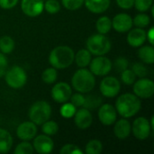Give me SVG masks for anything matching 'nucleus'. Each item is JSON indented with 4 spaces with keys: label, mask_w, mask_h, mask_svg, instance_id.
<instances>
[{
    "label": "nucleus",
    "mask_w": 154,
    "mask_h": 154,
    "mask_svg": "<svg viewBox=\"0 0 154 154\" xmlns=\"http://www.w3.org/2000/svg\"><path fill=\"white\" fill-rule=\"evenodd\" d=\"M116 109L118 115L124 118H131L141 110L142 103L138 97L132 93L119 96L116 101Z\"/></svg>",
    "instance_id": "1"
},
{
    "label": "nucleus",
    "mask_w": 154,
    "mask_h": 154,
    "mask_svg": "<svg viewBox=\"0 0 154 154\" xmlns=\"http://www.w3.org/2000/svg\"><path fill=\"white\" fill-rule=\"evenodd\" d=\"M58 79V72L57 69L53 67L47 68L42 73V79L46 84H53L56 82Z\"/></svg>",
    "instance_id": "27"
},
{
    "label": "nucleus",
    "mask_w": 154,
    "mask_h": 154,
    "mask_svg": "<svg viewBox=\"0 0 154 154\" xmlns=\"http://www.w3.org/2000/svg\"><path fill=\"white\" fill-rule=\"evenodd\" d=\"M87 9L93 14H102L110 6V0H84Z\"/></svg>",
    "instance_id": "20"
},
{
    "label": "nucleus",
    "mask_w": 154,
    "mask_h": 154,
    "mask_svg": "<svg viewBox=\"0 0 154 154\" xmlns=\"http://www.w3.org/2000/svg\"><path fill=\"white\" fill-rule=\"evenodd\" d=\"M134 94L140 99L151 98L154 94V82L146 77L140 78V79L135 80L133 84Z\"/></svg>",
    "instance_id": "9"
},
{
    "label": "nucleus",
    "mask_w": 154,
    "mask_h": 154,
    "mask_svg": "<svg viewBox=\"0 0 154 154\" xmlns=\"http://www.w3.org/2000/svg\"><path fill=\"white\" fill-rule=\"evenodd\" d=\"M133 18L125 13L117 14L112 19V28L120 33L127 32L133 28Z\"/></svg>",
    "instance_id": "14"
},
{
    "label": "nucleus",
    "mask_w": 154,
    "mask_h": 154,
    "mask_svg": "<svg viewBox=\"0 0 154 154\" xmlns=\"http://www.w3.org/2000/svg\"><path fill=\"white\" fill-rule=\"evenodd\" d=\"M73 117L76 126L81 130L89 128L93 122V116L91 112L85 107L77 110Z\"/></svg>",
    "instance_id": "17"
},
{
    "label": "nucleus",
    "mask_w": 154,
    "mask_h": 154,
    "mask_svg": "<svg viewBox=\"0 0 154 154\" xmlns=\"http://www.w3.org/2000/svg\"><path fill=\"white\" fill-rule=\"evenodd\" d=\"M88 66L89 70L93 73L95 77H105L108 75L113 69L112 61L105 55L97 56L96 58L91 60Z\"/></svg>",
    "instance_id": "7"
},
{
    "label": "nucleus",
    "mask_w": 154,
    "mask_h": 154,
    "mask_svg": "<svg viewBox=\"0 0 154 154\" xmlns=\"http://www.w3.org/2000/svg\"><path fill=\"white\" fill-rule=\"evenodd\" d=\"M74 51L66 45L57 46L49 55V62L56 69H65L74 62Z\"/></svg>",
    "instance_id": "2"
},
{
    "label": "nucleus",
    "mask_w": 154,
    "mask_h": 154,
    "mask_svg": "<svg viewBox=\"0 0 154 154\" xmlns=\"http://www.w3.org/2000/svg\"><path fill=\"white\" fill-rule=\"evenodd\" d=\"M98 119L100 123L106 126H110L117 120V112L111 104H103L98 109Z\"/></svg>",
    "instance_id": "12"
},
{
    "label": "nucleus",
    "mask_w": 154,
    "mask_h": 154,
    "mask_svg": "<svg viewBox=\"0 0 154 154\" xmlns=\"http://www.w3.org/2000/svg\"><path fill=\"white\" fill-rule=\"evenodd\" d=\"M8 67V61L5 57V54L0 52V79L4 77Z\"/></svg>",
    "instance_id": "41"
},
{
    "label": "nucleus",
    "mask_w": 154,
    "mask_h": 154,
    "mask_svg": "<svg viewBox=\"0 0 154 154\" xmlns=\"http://www.w3.org/2000/svg\"><path fill=\"white\" fill-rule=\"evenodd\" d=\"M44 10L51 14H57L60 10V3L58 0H46L44 2Z\"/></svg>",
    "instance_id": "34"
},
{
    "label": "nucleus",
    "mask_w": 154,
    "mask_h": 154,
    "mask_svg": "<svg viewBox=\"0 0 154 154\" xmlns=\"http://www.w3.org/2000/svg\"><path fill=\"white\" fill-rule=\"evenodd\" d=\"M29 119L36 125H42L44 122L49 120L51 116V105L43 100L34 102L28 112Z\"/></svg>",
    "instance_id": "5"
},
{
    "label": "nucleus",
    "mask_w": 154,
    "mask_h": 154,
    "mask_svg": "<svg viewBox=\"0 0 154 154\" xmlns=\"http://www.w3.org/2000/svg\"><path fill=\"white\" fill-rule=\"evenodd\" d=\"M121 80L125 85L131 86L136 80V76L132 69H126L121 72Z\"/></svg>",
    "instance_id": "33"
},
{
    "label": "nucleus",
    "mask_w": 154,
    "mask_h": 154,
    "mask_svg": "<svg viewBox=\"0 0 154 154\" xmlns=\"http://www.w3.org/2000/svg\"><path fill=\"white\" fill-rule=\"evenodd\" d=\"M151 23V18L148 14H144V13H140L138 14H136L134 16V18L133 19V23L134 25H135L138 28H146L150 25Z\"/></svg>",
    "instance_id": "30"
},
{
    "label": "nucleus",
    "mask_w": 154,
    "mask_h": 154,
    "mask_svg": "<svg viewBox=\"0 0 154 154\" xmlns=\"http://www.w3.org/2000/svg\"><path fill=\"white\" fill-rule=\"evenodd\" d=\"M91 53L87 49H81L75 53L74 61L76 62L77 66L79 68H86L89 65L92 58Z\"/></svg>",
    "instance_id": "23"
},
{
    "label": "nucleus",
    "mask_w": 154,
    "mask_h": 154,
    "mask_svg": "<svg viewBox=\"0 0 154 154\" xmlns=\"http://www.w3.org/2000/svg\"><path fill=\"white\" fill-rule=\"evenodd\" d=\"M117 5L122 9H131L134 5V0H116Z\"/></svg>",
    "instance_id": "43"
},
{
    "label": "nucleus",
    "mask_w": 154,
    "mask_h": 154,
    "mask_svg": "<svg viewBox=\"0 0 154 154\" xmlns=\"http://www.w3.org/2000/svg\"><path fill=\"white\" fill-rule=\"evenodd\" d=\"M14 49V41L10 36H2L0 38V52L10 54Z\"/></svg>",
    "instance_id": "25"
},
{
    "label": "nucleus",
    "mask_w": 154,
    "mask_h": 154,
    "mask_svg": "<svg viewBox=\"0 0 154 154\" xmlns=\"http://www.w3.org/2000/svg\"><path fill=\"white\" fill-rule=\"evenodd\" d=\"M19 0H0V7L3 9H11L14 8Z\"/></svg>",
    "instance_id": "42"
},
{
    "label": "nucleus",
    "mask_w": 154,
    "mask_h": 154,
    "mask_svg": "<svg viewBox=\"0 0 154 154\" xmlns=\"http://www.w3.org/2000/svg\"><path fill=\"white\" fill-rule=\"evenodd\" d=\"M33 152V146L28 141H22V143L16 145L14 151V154H32Z\"/></svg>",
    "instance_id": "32"
},
{
    "label": "nucleus",
    "mask_w": 154,
    "mask_h": 154,
    "mask_svg": "<svg viewBox=\"0 0 154 154\" xmlns=\"http://www.w3.org/2000/svg\"><path fill=\"white\" fill-rule=\"evenodd\" d=\"M14 141L11 134L3 128H0V153H7L13 146Z\"/></svg>",
    "instance_id": "21"
},
{
    "label": "nucleus",
    "mask_w": 154,
    "mask_h": 154,
    "mask_svg": "<svg viewBox=\"0 0 154 154\" xmlns=\"http://www.w3.org/2000/svg\"><path fill=\"white\" fill-rule=\"evenodd\" d=\"M69 99H70V103L73 104L76 107H81L85 103V96L79 92L76 94H72Z\"/></svg>",
    "instance_id": "40"
},
{
    "label": "nucleus",
    "mask_w": 154,
    "mask_h": 154,
    "mask_svg": "<svg viewBox=\"0 0 154 154\" xmlns=\"http://www.w3.org/2000/svg\"><path fill=\"white\" fill-rule=\"evenodd\" d=\"M32 146L34 152L40 154L51 153L54 149V143L51 136L46 134H40L35 136L33 139Z\"/></svg>",
    "instance_id": "13"
},
{
    "label": "nucleus",
    "mask_w": 154,
    "mask_h": 154,
    "mask_svg": "<svg viewBox=\"0 0 154 154\" xmlns=\"http://www.w3.org/2000/svg\"><path fill=\"white\" fill-rule=\"evenodd\" d=\"M99 90L103 97L107 98H113L120 93L121 83L116 77L106 76L100 82Z\"/></svg>",
    "instance_id": "8"
},
{
    "label": "nucleus",
    "mask_w": 154,
    "mask_h": 154,
    "mask_svg": "<svg viewBox=\"0 0 154 154\" xmlns=\"http://www.w3.org/2000/svg\"><path fill=\"white\" fill-rule=\"evenodd\" d=\"M102 151L103 144L99 140L97 139L89 141L85 147V152L87 154H100Z\"/></svg>",
    "instance_id": "29"
},
{
    "label": "nucleus",
    "mask_w": 154,
    "mask_h": 154,
    "mask_svg": "<svg viewBox=\"0 0 154 154\" xmlns=\"http://www.w3.org/2000/svg\"><path fill=\"white\" fill-rule=\"evenodd\" d=\"M37 134V125L32 121L21 123L16 128V136L21 141H31Z\"/></svg>",
    "instance_id": "16"
},
{
    "label": "nucleus",
    "mask_w": 154,
    "mask_h": 154,
    "mask_svg": "<svg viewBox=\"0 0 154 154\" xmlns=\"http://www.w3.org/2000/svg\"><path fill=\"white\" fill-rule=\"evenodd\" d=\"M96 28H97V31L98 32V33L106 34L112 29V20L106 15L101 16L97 20Z\"/></svg>",
    "instance_id": "24"
},
{
    "label": "nucleus",
    "mask_w": 154,
    "mask_h": 154,
    "mask_svg": "<svg viewBox=\"0 0 154 154\" xmlns=\"http://www.w3.org/2000/svg\"><path fill=\"white\" fill-rule=\"evenodd\" d=\"M60 154H83V151L75 144L72 143H67L62 146V148L60 150Z\"/></svg>",
    "instance_id": "38"
},
{
    "label": "nucleus",
    "mask_w": 154,
    "mask_h": 154,
    "mask_svg": "<svg viewBox=\"0 0 154 154\" xmlns=\"http://www.w3.org/2000/svg\"><path fill=\"white\" fill-rule=\"evenodd\" d=\"M61 4L66 9L75 11L84 5V0H61Z\"/></svg>",
    "instance_id": "37"
},
{
    "label": "nucleus",
    "mask_w": 154,
    "mask_h": 154,
    "mask_svg": "<svg viewBox=\"0 0 154 154\" xmlns=\"http://www.w3.org/2000/svg\"><path fill=\"white\" fill-rule=\"evenodd\" d=\"M71 85L77 92L87 94L94 89L96 86V78L89 69L80 68L73 74Z\"/></svg>",
    "instance_id": "3"
},
{
    "label": "nucleus",
    "mask_w": 154,
    "mask_h": 154,
    "mask_svg": "<svg viewBox=\"0 0 154 154\" xmlns=\"http://www.w3.org/2000/svg\"><path fill=\"white\" fill-rule=\"evenodd\" d=\"M152 127L150 125V121L144 117V116H140L137 117L132 125V132L134 136L140 140V141H143L145 139H147L152 132Z\"/></svg>",
    "instance_id": "10"
},
{
    "label": "nucleus",
    "mask_w": 154,
    "mask_h": 154,
    "mask_svg": "<svg viewBox=\"0 0 154 154\" xmlns=\"http://www.w3.org/2000/svg\"><path fill=\"white\" fill-rule=\"evenodd\" d=\"M132 70L135 74L136 77L139 78H144L148 75V69L145 67L144 64L142 62H134L132 67Z\"/></svg>",
    "instance_id": "35"
},
{
    "label": "nucleus",
    "mask_w": 154,
    "mask_h": 154,
    "mask_svg": "<svg viewBox=\"0 0 154 154\" xmlns=\"http://www.w3.org/2000/svg\"><path fill=\"white\" fill-rule=\"evenodd\" d=\"M21 9L23 13L30 17L40 15L44 10L43 0H22Z\"/></svg>",
    "instance_id": "15"
},
{
    "label": "nucleus",
    "mask_w": 154,
    "mask_h": 154,
    "mask_svg": "<svg viewBox=\"0 0 154 154\" xmlns=\"http://www.w3.org/2000/svg\"><path fill=\"white\" fill-rule=\"evenodd\" d=\"M132 133V125L126 118L119 119L115 122L114 134L116 138L124 140L126 139Z\"/></svg>",
    "instance_id": "19"
},
{
    "label": "nucleus",
    "mask_w": 154,
    "mask_h": 154,
    "mask_svg": "<svg viewBox=\"0 0 154 154\" xmlns=\"http://www.w3.org/2000/svg\"><path fill=\"white\" fill-rule=\"evenodd\" d=\"M146 42V31L143 28H134L128 31L127 42L133 48H139Z\"/></svg>",
    "instance_id": "18"
},
{
    "label": "nucleus",
    "mask_w": 154,
    "mask_h": 154,
    "mask_svg": "<svg viewBox=\"0 0 154 154\" xmlns=\"http://www.w3.org/2000/svg\"><path fill=\"white\" fill-rule=\"evenodd\" d=\"M146 41L149 42L151 45L154 44V28L151 27L146 32Z\"/></svg>",
    "instance_id": "44"
},
{
    "label": "nucleus",
    "mask_w": 154,
    "mask_h": 154,
    "mask_svg": "<svg viewBox=\"0 0 154 154\" xmlns=\"http://www.w3.org/2000/svg\"><path fill=\"white\" fill-rule=\"evenodd\" d=\"M87 50L93 55H106L111 50L112 44L106 34L96 33L88 37L86 42Z\"/></svg>",
    "instance_id": "4"
},
{
    "label": "nucleus",
    "mask_w": 154,
    "mask_h": 154,
    "mask_svg": "<svg viewBox=\"0 0 154 154\" xmlns=\"http://www.w3.org/2000/svg\"><path fill=\"white\" fill-rule=\"evenodd\" d=\"M42 131L44 134L49 136L56 135L59 132V125L52 120H47L42 125Z\"/></svg>",
    "instance_id": "28"
},
{
    "label": "nucleus",
    "mask_w": 154,
    "mask_h": 154,
    "mask_svg": "<svg viewBox=\"0 0 154 154\" xmlns=\"http://www.w3.org/2000/svg\"><path fill=\"white\" fill-rule=\"evenodd\" d=\"M51 95L55 102L63 104L69 100L72 95V88L66 82H59L56 83L51 88Z\"/></svg>",
    "instance_id": "11"
},
{
    "label": "nucleus",
    "mask_w": 154,
    "mask_h": 154,
    "mask_svg": "<svg viewBox=\"0 0 154 154\" xmlns=\"http://www.w3.org/2000/svg\"><path fill=\"white\" fill-rule=\"evenodd\" d=\"M153 0H134V5L136 10L140 13L147 12L152 6Z\"/></svg>",
    "instance_id": "36"
},
{
    "label": "nucleus",
    "mask_w": 154,
    "mask_h": 154,
    "mask_svg": "<svg viewBox=\"0 0 154 154\" xmlns=\"http://www.w3.org/2000/svg\"><path fill=\"white\" fill-rule=\"evenodd\" d=\"M4 77L7 86L14 89L23 88L27 81L26 71L21 66L17 65H14L9 69H6Z\"/></svg>",
    "instance_id": "6"
},
{
    "label": "nucleus",
    "mask_w": 154,
    "mask_h": 154,
    "mask_svg": "<svg viewBox=\"0 0 154 154\" xmlns=\"http://www.w3.org/2000/svg\"><path fill=\"white\" fill-rule=\"evenodd\" d=\"M114 67L117 72H122L125 69H128L129 67V61L125 57H119L115 60Z\"/></svg>",
    "instance_id": "39"
},
{
    "label": "nucleus",
    "mask_w": 154,
    "mask_h": 154,
    "mask_svg": "<svg viewBox=\"0 0 154 154\" xmlns=\"http://www.w3.org/2000/svg\"><path fill=\"white\" fill-rule=\"evenodd\" d=\"M77 111V107L71 104V103H68V102H65L62 104V106H60V116L63 117V118H72L75 115Z\"/></svg>",
    "instance_id": "31"
},
{
    "label": "nucleus",
    "mask_w": 154,
    "mask_h": 154,
    "mask_svg": "<svg viewBox=\"0 0 154 154\" xmlns=\"http://www.w3.org/2000/svg\"><path fill=\"white\" fill-rule=\"evenodd\" d=\"M101 105H102V98L99 96L89 95V96H85V103L82 107L90 110L99 107Z\"/></svg>",
    "instance_id": "26"
},
{
    "label": "nucleus",
    "mask_w": 154,
    "mask_h": 154,
    "mask_svg": "<svg viewBox=\"0 0 154 154\" xmlns=\"http://www.w3.org/2000/svg\"><path fill=\"white\" fill-rule=\"evenodd\" d=\"M138 51L139 59L145 64L152 65L154 63V49L153 45H144L140 46Z\"/></svg>",
    "instance_id": "22"
}]
</instances>
